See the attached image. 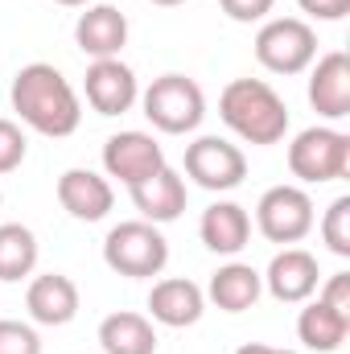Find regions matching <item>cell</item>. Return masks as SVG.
<instances>
[{
  "mask_svg": "<svg viewBox=\"0 0 350 354\" xmlns=\"http://www.w3.org/2000/svg\"><path fill=\"white\" fill-rule=\"evenodd\" d=\"M8 99H12V111L21 115V124H29L42 136L62 140V136L79 132V124H83V103L71 87V79L50 62L21 66L8 87Z\"/></svg>",
  "mask_w": 350,
  "mask_h": 354,
  "instance_id": "cell-1",
  "label": "cell"
},
{
  "mask_svg": "<svg viewBox=\"0 0 350 354\" xmlns=\"http://www.w3.org/2000/svg\"><path fill=\"white\" fill-rule=\"evenodd\" d=\"M219 115L248 145H280L288 132V103L264 79H231L219 95Z\"/></svg>",
  "mask_w": 350,
  "mask_h": 354,
  "instance_id": "cell-2",
  "label": "cell"
},
{
  "mask_svg": "<svg viewBox=\"0 0 350 354\" xmlns=\"http://www.w3.org/2000/svg\"><path fill=\"white\" fill-rule=\"evenodd\" d=\"M103 264L128 280H153L169 264V239L161 235L157 223H145V218L120 223L103 239Z\"/></svg>",
  "mask_w": 350,
  "mask_h": 354,
  "instance_id": "cell-3",
  "label": "cell"
},
{
  "mask_svg": "<svg viewBox=\"0 0 350 354\" xmlns=\"http://www.w3.org/2000/svg\"><path fill=\"white\" fill-rule=\"evenodd\" d=\"M140 103H145L149 124L157 132H165V136L194 132L202 124V115H206V95L185 75H161V79H153L149 91L140 95Z\"/></svg>",
  "mask_w": 350,
  "mask_h": 354,
  "instance_id": "cell-4",
  "label": "cell"
},
{
  "mask_svg": "<svg viewBox=\"0 0 350 354\" xmlns=\"http://www.w3.org/2000/svg\"><path fill=\"white\" fill-rule=\"evenodd\" d=\"M288 169L305 185L342 181L350 174V136L338 128H326V124L297 132L288 145Z\"/></svg>",
  "mask_w": 350,
  "mask_h": 354,
  "instance_id": "cell-5",
  "label": "cell"
},
{
  "mask_svg": "<svg viewBox=\"0 0 350 354\" xmlns=\"http://www.w3.org/2000/svg\"><path fill=\"white\" fill-rule=\"evenodd\" d=\"M317 58V33L301 17H272L256 33V62L272 75H301Z\"/></svg>",
  "mask_w": 350,
  "mask_h": 354,
  "instance_id": "cell-6",
  "label": "cell"
},
{
  "mask_svg": "<svg viewBox=\"0 0 350 354\" xmlns=\"http://www.w3.org/2000/svg\"><path fill=\"white\" fill-rule=\"evenodd\" d=\"M317 214H313V198L301 185H272L264 189L256 202V227L268 243L293 248L313 231Z\"/></svg>",
  "mask_w": 350,
  "mask_h": 354,
  "instance_id": "cell-7",
  "label": "cell"
},
{
  "mask_svg": "<svg viewBox=\"0 0 350 354\" xmlns=\"http://www.w3.org/2000/svg\"><path fill=\"white\" fill-rule=\"evenodd\" d=\"M185 177L210 194H227V189L243 185L248 157L239 145H231L223 136H198L194 145H185Z\"/></svg>",
  "mask_w": 350,
  "mask_h": 354,
  "instance_id": "cell-8",
  "label": "cell"
},
{
  "mask_svg": "<svg viewBox=\"0 0 350 354\" xmlns=\"http://www.w3.org/2000/svg\"><path fill=\"white\" fill-rule=\"evenodd\" d=\"M83 95L99 115H124L140 99V83H136V71L128 62L95 58L87 66V79H83Z\"/></svg>",
  "mask_w": 350,
  "mask_h": 354,
  "instance_id": "cell-9",
  "label": "cell"
},
{
  "mask_svg": "<svg viewBox=\"0 0 350 354\" xmlns=\"http://www.w3.org/2000/svg\"><path fill=\"white\" fill-rule=\"evenodd\" d=\"M161 165H165V153L149 132H136V128L116 132L103 145V169H107V177H116L124 185H136V181L153 177Z\"/></svg>",
  "mask_w": 350,
  "mask_h": 354,
  "instance_id": "cell-10",
  "label": "cell"
},
{
  "mask_svg": "<svg viewBox=\"0 0 350 354\" xmlns=\"http://www.w3.org/2000/svg\"><path fill=\"white\" fill-rule=\"evenodd\" d=\"M264 276V288L280 301V305H305L313 292H317V280H322V268L317 256L305 252V248H284L272 256V264Z\"/></svg>",
  "mask_w": 350,
  "mask_h": 354,
  "instance_id": "cell-11",
  "label": "cell"
},
{
  "mask_svg": "<svg viewBox=\"0 0 350 354\" xmlns=\"http://www.w3.org/2000/svg\"><path fill=\"white\" fill-rule=\"evenodd\" d=\"M25 309L37 326H71L79 317V284L62 272H42L25 288Z\"/></svg>",
  "mask_w": 350,
  "mask_h": 354,
  "instance_id": "cell-12",
  "label": "cell"
},
{
  "mask_svg": "<svg viewBox=\"0 0 350 354\" xmlns=\"http://www.w3.org/2000/svg\"><path fill=\"white\" fill-rule=\"evenodd\" d=\"M58 202L71 218L79 223H99L111 214L116 206V189L107 177H99L95 169H66L58 177Z\"/></svg>",
  "mask_w": 350,
  "mask_h": 354,
  "instance_id": "cell-13",
  "label": "cell"
},
{
  "mask_svg": "<svg viewBox=\"0 0 350 354\" xmlns=\"http://www.w3.org/2000/svg\"><path fill=\"white\" fill-rule=\"evenodd\" d=\"M75 41L91 62L120 58V50L128 46V17L116 4H87V12H79L75 21Z\"/></svg>",
  "mask_w": 350,
  "mask_h": 354,
  "instance_id": "cell-14",
  "label": "cell"
},
{
  "mask_svg": "<svg viewBox=\"0 0 350 354\" xmlns=\"http://www.w3.org/2000/svg\"><path fill=\"white\" fill-rule=\"evenodd\" d=\"M128 194H132V206L140 210V218L145 223H174L181 218V210H185V177L169 169V165H161L153 177H145V181H136V185H128Z\"/></svg>",
  "mask_w": 350,
  "mask_h": 354,
  "instance_id": "cell-15",
  "label": "cell"
},
{
  "mask_svg": "<svg viewBox=\"0 0 350 354\" xmlns=\"http://www.w3.org/2000/svg\"><path fill=\"white\" fill-rule=\"evenodd\" d=\"M309 103L326 120H347L350 115V58L342 50H330L317 58L309 75Z\"/></svg>",
  "mask_w": 350,
  "mask_h": 354,
  "instance_id": "cell-16",
  "label": "cell"
},
{
  "mask_svg": "<svg viewBox=\"0 0 350 354\" xmlns=\"http://www.w3.org/2000/svg\"><path fill=\"white\" fill-rule=\"evenodd\" d=\"M202 313H206V292L194 280H185V276L157 280L153 292H149V317L161 322V326H169V330L194 326Z\"/></svg>",
  "mask_w": 350,
  "mask_h": 354,
  "instance_id": "cell-17",
  "label": "cell"
},
{
  "mask_svg": "<svg viewBox=\"0 0 350 354\" xmlns=\"http://www.w3.org/2000/svg\"><path fill=\"white\" fill-rule=\"evenodd\" d=\"M198 235L214 256H239L252 239V214L239 202H214L202 210Z\"/></svg>",
  "mask_w": 350,
  "mask_h": 354,
  "instance_id": "cell-18",
  "label": "cell"
},
{
  "mask_svg": "<svg viewBox=\"0 0 350 354\" xmlns=\"http://www.w3.org/2000/svg\"><path fill=\"white\" fill-rule=\"evenodd\" d=\"M260 292H264V276L252 264H239V260H231V264L219 268V272L210 276V288H206V297H210L223 313H243V309H252V305L260 301Z\"/></svg>",
  "mask_w": 350,
  "mask_h": 354,
  "instance_id": "cell-19",
  "label": "cell"
},
{
  "mask_svg": "<svg viewBox=\"0 0 350 354\" xmlns=\"http://www.w3.org/2000/svg\"><path fill=\"white\" fill-rule=\"evenodd\" d=\"M99 346L103 354H157V330L145 313H107L99 322Z\"/></svg>",
  "mask_w": 350,
  "mask_h": 354,
  "instance_id": "cell-20",
  "label": "cell"
},
{
  "mask_svg": "<svg viewBox=\"0 0 350 354\" xmlns=\"http://www.w3.org/2000/svg\"><path fill=\"white\" fill-rule=\"evenodd\" d=\"M350 334V317L330 309L326 301H309L297 317V338L305 342V351H317V354H334Z\"/></svg>",
  "mask_w": 350,
  "mask_h": 354,
  "instance_id": "cell-21",
  "label": "cell"
},
{
  "mask_svg": "<svg viewBox=\"0 0 350 354\" xmlns=\"http://www.w3.org/2000/svg\"><path fill=\"white\" fill-rule=\"evenodd\" d=\"M37 268V235L25 223H0V280L17 284Z\"/></svg>",
  "mask_w": 350,
  "mask_h": 354,
  "instance_id": "cell-22",
  "label": "cell"
},
{
  "mask_svg": "<svg viewBox=\"0 0 350 354\" xmlns=\"http://www.w3.org/2000/svg\"><path fill=\"white\" fill-rule=\"evenodd\" d=\"M322 239H326V248H330L334 256L350 260V194L334 198V202L326 206V218H322Z\"/></svg>",
  "mask_w": 350,
  "mask_h": 354,
  "instance_id": "cell-23",
  "label": "cell"
},
{
  "mask_svg": "<svg viewBox=\"0 0 350 354\" xmlns=\"http://www.w3.org/2000/svg\"><path fill=\"white\" fill-rule=\"evenodd\" d=\"M0 354H42V338L33 326L4 317L0 322Z\"/></svg>",
  "mask_w": 350,
  "mask_h": 354,
  "instance_id": "cell-24",
  "label": "cell"
},
{
  "mask_svg": "<svg viewBox=\"0 0 350 354\" xmlns=\"http://www.w3.org/2000/svg\"><path fill=\"white\" fill-rule=\"evenodd\" d=\"M25 153H29V140H25V132H21L12 120H0V174H12V169H21Z\"/></svg>",
  "mask_w": 350,
  "mask_h": 354,
  "instance_id": "cell-25",
  "label": "cell"
},
{
  "mask_svg": "<svg viewBox=\"0 0 350 354\" xmlns=\"http://www.w3.org/2000/svg\"><path fill=\"white\" fill-rule=\"evenodd\" d=\"M219 4H223V12H227L231 21L256 25V21H268V12H272L276 0H219Z\"/></svg>",
  "mask_w": 350,
  "mask_h": 354,
  "instance_id": "cell-26",
  "label": "cell"
},
{
  "mask_svg": "<svg viewBox=\"0 0 350 354\" xmlns=\"http://www.w3.org/2000/svg\"><path fill=\"white\" fill-rule=\"evenodd\" d=\"M317 301H326L330 309H338V313H347L350 317V272H334V276L322 284Z\"/></svg>",
  "mask_w": 350,
  "mask_h": 354,
  "instance_id": "cell-27",
  "label": "cell"
},
{
  "mask_svg": "<svg viewBox=\"0 0 350 354\" xmlns=\"http://www.w3.org/2000/svg\"><path fill=\"white\" fill-rule=\"evenodd\" d=\"M297 4H301V12L313 17V21H342L350 12V0H297Z\"/></svg>",
  "mask_w": 350,
  "mask_h": 354,
  "instance_id": "cell-28",
  "label": "cell"
},
{
  "mask_svg": "<svg viewBox=\"0 0 350 354\" xmlns=\"http://www.w3.org/2000/svg\"><path fill=\"white\" fill-rule=\"evenodd\" d=\"M235 354H276V346H264V342H248V346H239Z\"/></svg>",
  "mask_w": 350,
  "mask_h": 354,
  "instance_id": "cell-29",
  "label": "cell"
},
{
  "mask_svg": "<svg viewBox=\"0 0 350 354\" xmlns=\"http://www.w3.org/2000/svg\"><path fill=\"white\" fill-rule=\"evenodd\" d=\"M54 4H66V8H87L91 0H54Z\"/></svg>",
  "mask_w": 350,
  "mask_h": 354,
  "instance_id": "cell-30",
  "label": "cell"
},
{
  "mask_svg": "<svg viewBox=\"0 0 350 354\" xmlns=\"http://www.w3.org/2000/svg\"><path fill=\"white\" fill-rule=\"evenodd\" d=\"M276 354H297V351H276Z\"/></svg>",
  "mask_w": 350,
  "mask_h": 354,
  "instance_id": "cell-31",
  "label": "cell"
},
{
  "mask_svg": "<svg viewBox=\"0 0 350 354\" xmlns=\"http://www.w3.org/2000/svg\"><path fill=\"white\" fill-rule=\"evenodd\" d=\"M0 206H4V194H0Z\"/></svg>",
  "mask_w": 350,
  "mask_h": 354,
  "instance_id": "cell-32",
  "label": "cell"
}]
</instances>
